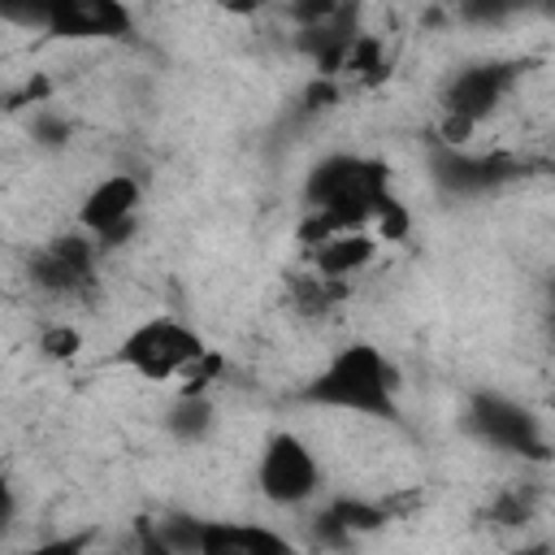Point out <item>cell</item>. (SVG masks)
I'll return each mask as SVG.
<instances>
[{
	"label": "cell",
	"mask_w": 555,
	"mask_h": 555,
	"mask_svg": "<svg viewBox=\"0 0 555 555\" xmlns=\"http://www.w3.org/2000/svg\"><path fill=\"white\" fill-rule=\"evenodd\" d=\"M304 403L373 421H399V369L377 343H347L304 386Z\"/></svg>",
	"instance_id": "6da1fadb"
},
{
	"label": "cell",
	"mask_w": 555,
	"mask_h": 555,
	"mask_svg": "<svg viewBox=\"0 0 555 555\" xmlns=\"http://www.w3.org/2000/svg\"><path fill=\"white\" fill-rule=\"evenodd\" d=\"M390 199H395L390 169L386 160H373V156L334 152V156H321L304 178V208L317 212L330 234L364 230Z\"/></svg>",
	"instance_id": "7a4b0ae2"
},
{
	"label": "cell",
	"mask_w": 555,
	"mask_h": 555,
	"mask_svg": "<svg viewBox=\"0 0 555 555\" xmlns=\"http://www.w3.org/2000/svg\"><path fill=\"white\" fill-rule=\"evenodd\" d=\"M204 351H208V343L195 325H186L173 312H156V317H143L139 325H130L121 334L113 360L121 369H130L134 377H143V382H173Z\"/></svg>",
	"instance_id": "3957f363"
},
{
	"label": "cell",
	"mask_w": 555,
	"mask_h": 555,
	"mask_svg": "<svg viewBox=\"0 0 555 555\" xmlns=\"http://www.w3.org/2000/svg\"><path fill=\"white\" fill-rule=\"evenodd\" d=\"M321 486H325V468L299 434L278 429L264 438L256 455V490L273 507H304L321 494Z\"/></svg>",
	"instance_id": "277c9868"
},
{
	"label": "cell",
	"mask_w": 555,
	"mask_h": 555,
	"mask_svg": "<svg viewBox=\"0 0 555 555\" xmlns=\"http://www.w3.org/2000/svg\"><path fill=\"white\" fill-rule=\"evenodd\" d=\"M464 425L473 429V438H481V442L494 447V451L529 455V460H546V434H542V421H538L520 399H512V395L477 390V395L468 399Z\"/></svg>",
	"instance_id": "5b68a950"
},
{
	"label": "cell",
	"mask_w": 555,
	"mask_h": 555,
	"mask_svg": "<svg viewBox=\"0 0 555 555\" xmlns=\"http://www.w3.org/2000/svg\"><path fill=\"white\" fill-rule=\"evenodd\" d=\"M139 204H143V186L134 173H108L100 178L82 204H78V230L87 238H95L100 251L108 247H121L134 225H139Z\"/></svg>",
	"instance_id": "8992f818"
},
{
	"label": "cell",
	"mask_w": 555,
	"mask_h": 555,
	"mask_svg": "<svg viewBox=\"0 0 555 555\" xmlns=\"http://www.w3.org/2000/svg\"><path fill=\"white\" fill-rule=\"evenodd\" d=\"M516 74L520 69L507 65V61H477V65L455 69L447 91H442V117L455 121V126L477 130L503 104V95L516 87Z\"/></svg>",
	"instance_id": "52a82bcc"
},
{
	"label": "cell",
	"mask_w": 555,
	"mask_h": 555,
	"mask_svg": "<svg viewBox=\"0 0 555 555\" xmlns=\"http://www.w3.org/2000/svg\"><path fill=\"white\" fill-rule=\"evenodd\" d=\"M95 260H100L95 238H87L82 230L78 234H61L43 251H35L30 282L39 291H48V295H82L95 282Z\"/></svg>",
	"instance_id": "ba28073f"
},
{
	"label": "cell",
	"mask_w": 555,
	"mask_h": 555,
	"mask_svg": "<svg viewBox=\"0 0 555 555\" xmlns=\"http://www.w3.org/2000/svg\"><path fill=\"white\" fill-rule=\"evenodd\" d=\"M39 26L61 39H126L134 17L117 0H56L39 9Z\"/></svg>",
	"instance_id": "9c48e42d"
},
{
	"label": "cell",
	"mask_w": 555,
	"mask_h": 555,
	"mask_svg": "<svg viewBox=\"0 0 555 555\" xmlns=\"http://www.w3.org/2000/svg\"><path fill=\"white\" fill-rule=\"evenodd\" d=\"M520 173V160L507 152H460V147H438L434 152V178L455 191V195H481Z\"/></svg>",
	"instance_id": "30bf717a"
},
{
	"label": "cell",
	"mask_w": 555,
	"mask_h": 555,
	"mask_svg": "<svg viewBox=\"0 0 555 555\" xmlns=\"http://www.w3.org/2000/svg\"><path fill=\"white\" fill-rule=\"evenodd\" d=\"M195 555H299V546L260 520H204Z\"/></svg>",
	"instance_id": "8fae6325"
},
{
	"label": "cell",
	"mask_w": 555,
	"mask_h": 555,
	"mask_svg": "<svg viewBox=\"0 0 555 555\" xmlns=\"http://www.w3.org/2000/svg\"><path fill=\"white\" fill-rule=\"evenodd\" d=\"M377 247H382L377 234H369V230H343V234H330L325 243L308 247V260H312L317 278L347 282V278H356V273H364L373 264Z\"/></svg>",
	"instance_id": "7c38bea8"
},
{
	"label": "cell",
	"mask_w": 555,
	"mask_h": 555,
	"mask_svg": "<svg viewBox=\"0 0 555 555\" xmlns=\"http://www.w3.org/2000/svg\"><path fill=\"white\" fill-rule=\"evenodd\" d=\"M382 525H386V507L369 503V499H334L317 516V533L325 542H334V546H343V542H351L360 533H373Z\"/></svg>",
	"instance_id": "4fadbf2b"
},
{
	"label": "cell",
	"mask_w": 555,
	"mask_h": 555,
	"mask_svg": "<svg viewBox=\"0 0 555 555\" xmlns=\"http://www.w3.org/2000/svg\"><path fill=\"white\" fill-rule=\"evenodd\" d=\"M212 421H217V408H212L208 395H178L173 408H169V434L182 438V442L208 438Z\"/></svg>",
	"instance_id": "5bb4252c"
},
{
	"label": "cell",
	"mask_w": 555,
	"mask_h": 555,
	"mask_svg": "<svg viewBox=\"0 0 555 555\" xmlns=\"http://www.w3.org/2000/svg\"><path fill=\"white\" fill-rule=\"evenodd\" d=\"M39 351H43L48 360H74V356L82 351V334H78L69 321L48 325V330L39 334Z\"/></svg>",
	"instance_id": "9a60e30c"
},
{
	"label": "cell",
	"mask_w": 555,
	"mask_h": 555,
	"mask_svg": "<svg viewBox=\"0 0 555 555\" xmlns=\"http://www.w3.org/2000/svg\"><path fill=\"white\" fill-rule=\"evenodd\" d=\"M87 546H91V533H61V538H48L22 555H87Z\"/></svg>",
	"instance_id": "2e32d148"
},
{
	"label": "cell",
	"mask_w": 555,
	"mask_h": 555,
	"mask_svg": "<svg viewBox=\"0 0 555 555\" xmlns=\"http://www.w3.org/2000/svg\"><path fill=\"white\" fill-rule=\"evenodd\" d=\"M17 520V490L9 477H0V538L9 533V525Z\"/></svg>",
	"instance_id": "e0dca14e"
},
{
	"label": "cell",
	"mask_w": 555,
	"mask_h": 555,
	"mask_svg": "<svg viewBox=\"0 0 555 555\" xmlns=\"http://www.w3.org/2000/svg\"><path fill=\"white\" fill-rule=\"evenodd\" d=\"M35 139L56 147V143H65V139H69V121H56V117H39V121H35Z\"/></svg>",
	"instance_id": "ac0fdd59"
}]
</instances>
